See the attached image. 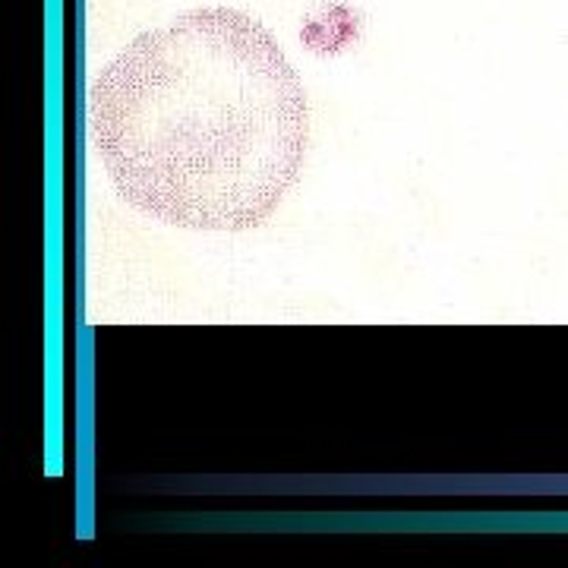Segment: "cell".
Masks as SVG:
<instances>
[{
	"mask_svg": "<svg viewBox=\"0 0 568 568\" xmlns=\"http://www.w3.org/2000/svg\"><path fill=\"white\" fill-rule=\"evenodd\" d=\"M89 126L136 212L186 231H250L301 174L310 108L263 22L203 7L136 36L104 67Z\"/></svg>",
	"mask_w": 568,
	"mask_h": 568,
	"instance_id": "cell-1",
	"label": "cell"
}]
</instances>
